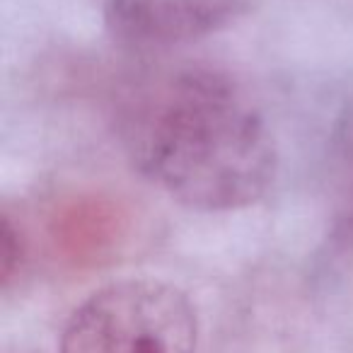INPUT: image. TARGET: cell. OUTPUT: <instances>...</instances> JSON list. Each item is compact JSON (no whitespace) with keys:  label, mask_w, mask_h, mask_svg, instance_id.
I'll return each mask as SVG.
<instances>
[{"label":"cell","mask_w":353,"mask_h":353,"mask_svg":"<svg viewBox=\"0 0 353 353\" xmlns=\"http://www.w3.org/2000/svg\"><path fill=\"white\" fill-rule=\"evenodd\" d=\"M119 136L133 167L194 211L247 208L274 184V136L218 70L179 68L138 85L121 104Z\"/></svg>","instance_id":"1"},{"label":"cell","mask_w":353,"mask_h":353,"mask_svg":"<svg viewBox=\"0 0 353 353\" xmlns=\"http://www.w3.org/2000/svg\"><path fill=\"white\" fill-rule=\"evenodd\" d=\"M189 298L155 279H126L92 293L61 336V353H196Z\"/></svg>","instance_id":"2"},{"label":"cell","mask_w":353,"mask_h":353,"mask_svg":"<svg viewBox=\"0 0 353 353\" xmlns=\"http://www.w3.org/2000/svg\"><path fill=\"white\" fill-rule=\"evenodd\" d=\"M242 12V0H104L109 34L138 51L192 44L230 27Z\"/></svg>","instance_id":"3"},{"label":"cell","mask_w":353,"mask_h":353,"mask_svg":"<svg viewBox=\"0 0 353 353\" xmlns=\"http://www.w3.org/2000/svg\"><path fill=\"white\" fill-rule=\"evenodd\" d=\"M128 216L107 196H78L61 203L49 218V242L63 261L94 266L121 247Z\"/></svg>","instance_id":"4"},{"label":"cell","mask_w":353,"mask_h":353,"mask_svg":"<svg viewBox=\"0 0 353 353\" xmlns=\"http://www.w3.org/2000/svg\"><path fill=\"white\" fill-rule=\"evenodd\" d=\"M3 285H10L22 266V237L10 218H3Z\"/></svg>","instance_id":"5"},{"label":"cell","mask_w":353,"mask_h":353,"mask_svg":"<svg viewBox=\"0 0 353 353\" xmlns=\"http://www.w3.org/2000/svg\"><path fill=\"white\" fill-rule=\"evenodd\" d=\"M341 148H343V155H346V160L353 165V109H351V114H346V121H343Z\"/></svg>","instance_id":"6"}]
</instances>
